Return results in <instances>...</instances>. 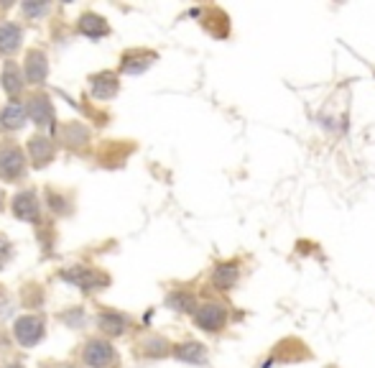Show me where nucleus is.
<instances>
[{
    "label": "nucleus",
    "instance_id": "obj_14",
    "mask_svg": "<svg viewBox=\"0 0 375 368\" xmlns=\"http://www.w3.org/2000/svg\"><path fill=\"white\" fill-rule=\"evenodd\" d=\"M93 92L95 98L100 100L113 98L115 92H118V82H115L113 74H100V77H93Z\"/></svg>",
    "mask_w": 375,
    "mask_h": 368
},
{
    "label": "nucleus",
    "instance_id": "obj_17",
    "mask_svg": "<svg viewBox=\"0 0 375 368\" xmlns=\"http://www.w3.org/2000/svg\"><path fill=\"white\" fill-rule=\"evenodd\" d=\"M100 325L110 335H121L123 330H125L128 320L123 317V315H115V312H105V315H100Z\"/></svg>",
    "mask_w": 375,
    "mask_h": 368
},
{
    "label": "nucleus",
    "instance_id": "obj_6",
    "mask_svg": "<svg viewBox=\"0 0 375 368\" xmlns=\"http://www.w3.org/2000/svg\"><path fill=\"white\" fill-rule=\"evenodd\" d=\"M26 115H29L36 126H46V128L54 126V107H51V103L46 98L31 100L29 107H26Z\"/></svg>",
    "mask_w": 375,
    "mask_h": 368
},
{
    "label": "nucleus",
    "instance_id": "obj_19",
    "mask_svg": "<svg viewBox=\"0 0 375 368\" xmlns=\"http://www.w3.org/2000/svg\"><path fill=\"white\" fill-rule=\"evenodd\" d=\"M8 256H11V246H8V241L0 235V269H3V263L8 261Z\"/></svg>",
    "mask_w": 375,
    "mask_h": 368
},
{
    "label": "nucleus",
    "instance_id": "obj_10",
    "mask_svg": "<svg viewBox=\"0 0 375 368\" xmlns=\"http://www.w3.org/2000/svg\"><path fill=\"white\" fill-rule=\"evenodd\" d=\"M151 62H154V54L130 51V54H125V57H123V72H128V74H138V72L146 70Z\"/></svg>",
    "mask_w": 375,
    "mask_h": 368
},
{
    "label": "nucleus",
    "instance_id": "obj_18",
    "mask_svg": "<svg viewBox=\"0 0 375 368\" xmlns=\"http://www.w3.org/2000/svg\"><path fill=\"white\" fill-rule=\"evenodd\" d=\"M235 279H238V269L235 266H219L214 271V284H217L219 289H230L235 284Z\"/></svg>",
    "mask_w": 375,
    "mask_h": 368
},
{
    "label": "nucleus",
    "instance_id": "obj_9",
    "mask_svg": "<svg viewBox=\"0 0 375 368\" xmlns=\"http://www.w3.org/2000/svg\"><path fill=\"white\" fill-rule=\"evenodd\" d=\"M15 215L23 220H36L39 218V202H36V197L31 195V192H23V195H18L15 197V205H13Z\"/></svg>",
    "mask_w": 375,
    "mask_h": 368
},
{
    "label": "nucleus",
    "instance_id": "obj_8",
    "mask_svg": "<svg viewBox=\"0 0 375 368\" xmlns=\"http://www.w3.org/2000/svg\"><path fill=\"white\" fill-rule=\"evenodd\" d=\"M18 46H21V29L15 23H3L0 26V51L13 54Z\"/></svg>",
    "mask_w": 375,
    "mask_h": 368
},
{
    "label": "nucleus",
    "instance_id": "obj_3",
    "mask_svg": "<svg viewBox=\"0 0 375 368\" xmlns=\"http://www.w3.org/2000/svg\"><path fill=\"white\" fill-rule=\"evenodd\" d=\"M113 361H115L113 348L107 346V343H102V340H93V343L85 348V363H87V366L107 368Z\"/></svg>",
    "mask_w": 375,
    "mask_h": 368
},
{
    "label": "nucleus",
    "instance_id": "obj_11",
    "mask_svg": "<svg viewBox=\"0 0 375 368\" xmlns=\"http://www.w3.org/2000/svg\"><path fill=\"white\" fill-rule=\"evenodd\" d=\"M29 151H31V156H34L36 166H43V164H46V162L51 159V156H54V146H51V143L46 141V138H41V136L31 138Z\"/></svg>",
    "mask_w": 375,
    "mask_h": 368
},
{
    "label": "nucleus",
    "instance_id": "obj_15",
    "mask_svg": "<svg viewBox=\"0 0 375 368\" xmlns=\"http://www.w3.org/2000/svg\"><path fill=\"white\" fill-rule=\"evenodd\" d=\"M3 87H6L8 95H18V90L23 87L21 70H18L13 62H8L6 70H3Z\"/></svg>",
    "mask_w": 375,
    "mask_h": 368
},
{
    "label": "nucleus",
    "instance_id": "obj_13",
    "mask_svg": "<svg viewBox=\"0 0 375 368\" xmlns=\"http://www.w3.org/2000/svg\"><path fill=\"white\" fill-rule=\"evenodd\" d=\"M79 31H82L85 36H93V39H97V36L107 34V23L102 21L100 15L87 13V15H82V21H79Z\"/></svg>",
    "mask_w": 375,
    "mask_h": 368
},
{
    "label": "nucleus",
    "instance_id": "obj_16",
    "mask_svg": "<svg viewBox=\"0 0 375 368\" xmlns=\"http://www.w3.org/2000/svg\"><path fill=\"white\" fill-rule=\"evenodd\" d=\"M177 358L189 361V363H205L207 350H205V346H199V343H184V346L177 348Z\"/></svg>",
    "mask_w": 375,
    "mask_h": 368
},
{
    "label": "nucleus",
    "instance_id": "obj_2",
    "mask_svg": "<svg viewBox=\"0 0 375 368\" xmlns=\"http://www.w3.org/2000/svg\"><path fill=\"white\" fill-rule=\"evenodd\" d=\"M23 171V154L15 146H0V177L15 179Z\"/></svg>",
    "mask_w": 375,
    "mask_h": 368
},
{
    "label": "nucleus",
    "instance_id": "obj_1",
    "mask_svg": "<svg viewBox=\"0 0 375 368\" xmlns=\"http://www.w3.org/2000/svg\"><path fill=\"white\" fill-rule=\"evenodd\" d=\"M41 335H43V320L36 317V315H26V317H21L15 322V340L21 346L26 348L36 346L41 340Z\"/></svg>",
    "mask_w": 375,
    "mask_h": 368
},
{
    "label": "nucleus",
    "instance_id": "obj_4",
    "mask_svg": "<svg viewBox=\"0 0 375 368\" xmlns=\"http://www.w3.org/2000/svg\"><path fill=\"white\" fill-rule=\"evenodd\" d=\"M194 320H197L199 327H205V330L214 333V330H219V327L225 325L227 315L219 305H205V307H199V310L194 312Z\"/></svg>",
    "mask_w": 375,
    "mask_h": 368
},
{
    "label": "nucleus",
    "instance_id": "obj_20",
    "mask_svg": "<svg viewBox=\"0 0 375 368\" xmlns=\"http://www.w3.org/2000/svg\"><path fill=\"white\" fill-rule=\"evenodd\" d=\"M23 11H26V13H31V15H36V13H43V11H46V6H23Z\"/></svg>",
    "mask_w": 375,
    "mask_h": 368
},
{
    "label": "nucleus",
    "instance_id": "obj_5",
    "mask_svg": "<svg viewBox=\"0 0 375 368\" xmlns=\"http://www.w3.org/2000/svg\"><path fill=\"white\" fill-rule=\"evenodd\" d=\"M67 282H74L77 287H82V289H100V287H105L107 279L102 274H97V271H90L85 269V266H77V269L67 271V274H62Z\"/></svg>",
    "mask_w": 375,
    "mask_h": 368
},
{
    "label": "nucleus",
    "instance_id": "obj_22",
    "mask_svg": "<svg viewBox=\"0 0 375 368\" xmlns=\"http://www.w3.org/2000/svg\"><path fill=\"white\" fill-rule=\"evenodd\" d=\"M67 368H71V366H67Z\"/></svg>",
    "mask_w": 375,
    "mask_h": 368
},
{
    "label": "nucleus",
    "instance_id": "obj_12",
    "mask_svg": "<svg viewBox=\"0 0 375 368\" xmlns=\"http://www.w3.org/2000/svg\"><path fill=\"white\" fill-rule=\"evenodd\" d=\"M26 118H29V115H26V107L18 105V103H11V105L3 107V113H0V121H3L6 128H21Z\"/></svg>",
    "mask_w": 375,
    "mask_h": 368
},
{
    "label": "nucleus",
    "instance_id": "obj_7",
    "mask_svg": "<svg viewBox=\"0 0 375 368\" xmlns=\"http://www.w3.org/2000/svg\"><path fill=\"white\" fill-rule=\"evenodd\" d=\"M43 77H46V57L41 51H29V57H26V79L39 85V82H43Z\"/></svg>",
    "mask_w": 375,
    "mask_h": 368
},
{
    "label": "nucleus",
    "instance_id": "obj_21",
    "mask_svg": "<svg viewBox=\"0 0 375 368\" xmlns=\"http://www.w3.org/2000/svg\"><path fill=\"white\" fill-rule=\"evenodd\" d=\"M6 368H21V366H6Z\"/></svg>",
    "mask_w": 375,
    "mask_h": 368
}]
</instances>
